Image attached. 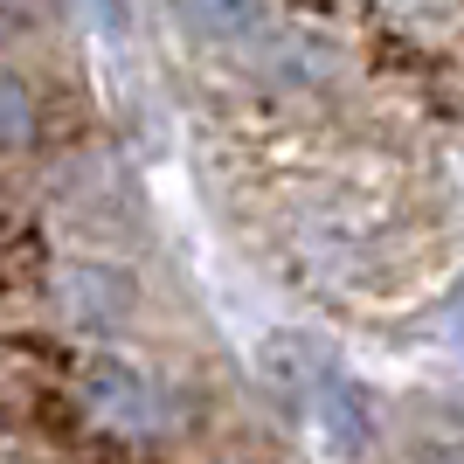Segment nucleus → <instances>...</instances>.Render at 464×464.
Returning a JSON list of instances; mask_svg holds the SVG:
<instances>
[{
    "label": "nucleus",
    "instance_id": "nucleus-8",
    "mask_svg": "<svg viewBox=\"0 0 464 464\" xmlns=\"http://www.w3.org/2000/svg\"><path fill=\"white\" fill-rule=\"evenodd\" d=\"M450 347L464 353V285H458V298H450Z\"/></svg>",
    "mask_w": 464,
    "mask_h": 464
},
{
    "label": "nucleus",
    "instance_id": "nucleus-7",
    "mask_svg": "<svg viewBox=\"0 0 464 464\" xmlns=\"http://www.w3.org/2000/svg\"><path fill=\"white\" fill-rule=\"evenodd\" d=\"M21 21H28V0H0V42H14Z\"/></svg>",
    "mask_w": 464,
    "mask_h": 464
},
{
    "label": "nucleus",
    "instance_id": "nucleus-5",
    "mask_svg": "<svg viewBox=\"0 0 464 464\" xmlns=\"http://www.w3.org/2000/svg\"><path fill=\"white\" fill-rule=\"evenodd\" d=\"M28 132H35V104H28V91H21V77L0 70V146H21Z\"/></svg>",
    "mask_w": 464,
    "mask_h": 464
},
{
    "label": "nucleus",
    "instance_id": "nucleus-1",
    "mask_svg": "<svg viewBox=\"0 0 464 464\" xmlns=\"http://www.w3.org/2000/svg\"><path fill=\"white\" fill-rule=\"evenodd\" d=\"M83 409H91V423L118 430V437H160L167 430V395L125 361H104V368L83 374Z\"/></svg>",
    "mask_w": 464,
    "mask_h": 464
},
{
    "label": "nucleus",
    "instance_id": "nucleus-2",
    "mask_svg": "<svg viewBox=\"0 0 464 464\" xmlns=\"http://www.w3.org/2000/svg\"><path fill=\"white\" fill-rule=\"evenodd\" d=\"M298 402H305V416H312V430L326 437L333 450H368V437H374V423H368V395L353 388V374L347 368H333V361H312V374H305V388H298Z\"/></svg>",
    "mask_w": 464,
    "mask_h": 464
},
{
    "label": "nucleus",
    "instance_id": "nucleus-6",
    "mask_svg": "<svg viewBox=\"0 0 464 464\" xmlns=\"http://www.w3.org/2000/svg\"><path fill=\"white\" fill-rule=\"evenodd\" d=\"M97 7V28H104V35H125V14H118V0H83V14H91Z\"/></svg>",
    "mask_w": 464,
    "mask_h": 464
},
{
    "label": "nucleus",
    "instance_id": "nucleus-3",
    "mask_svg": "<svg viewBox=\"0 0 464 464\" xmlns=\"http://www.w3.org/2000/svg\"><path fill=\"white\" fill-rule=\"evenodd\" d=\"M174 14H180V28L201 35V42H250L271 7H264V0H174Z\"/></svg>",
    "mask_w": 464,
    "mask_h": 464
},
{
    "label": "nucleus",
    "instance_id": "nucleus-4",
    "mask_svg": "<svg viewBox=\"0 0 464 464\" xmlns=\"http://www.w3.org/2000/svg\"><path fill=\"white\" fill-rule=\"evenodd\" d=\"M63 298H70V312H77L83 326H91V319L104 326V312H97V305H104V298L125 305V285H118L104 264H70V271H63Z\"/></svg>",
    "mask_w": 464,
    "mask_h": 464
}]
</instances>
